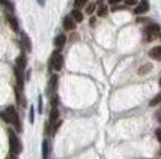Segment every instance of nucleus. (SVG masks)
Segmentation results:
<instances>
[{"label": "nucleus", "instance_id": "1", "mask_svg": "<svg viewBox=\"0 0 161 159\" xmlns=\"http://www.w3.org/2000/svg\"><path fill=\"white\" fill-rule=\"evenodd\" d=\"M0 116H2V119H3L5 122L14 125L17 131H21V122H20V117H18V113L15 111V107H12V105L8 107L6 111H5L3 114H0Z\"/></svg>", "mask_w": 161, "mask_h": 159}, {"label": "nucleus", "instance_id": "2", "mask_svg": "<svg viewBox=\"0 0 161 159\" xmlns=\"http://www.w3.org/2000/svg\"><path fill=\"white\" fill-rule=\"evenodd\" d=\"M8 137H9V150H11V155H12V156H17V155L21 153V150H23L20 140H18V137L15 135V132L12 131V129L8 131Z\"/></svg>", "mask_w": 161, "mask_h": 159}, {"label": "nucleus", "instance_id": "3", "mask_svg": "<svg viewBox=\"0 0 161 159\" xmlns=\"http://www.w3.org/2000/svg\"><path fill=\"white\" fill-rule=\"evenodd\" d=\"M48 66H50V69H53V71H60L63 68V56L60 54V51H59V50L54 51V53L51 54L50 62H48Z\"/></svg>", "mask_w": 161, "mask_h": 159}, {"label": "nucleus", "instance_id": "4", "mask_svg": "<svg viewBox=\"0 0 161 159\" xmlns=\"http://www.w3.org/2000/svg\"><path fill=\"white\" fill-rule=\"evenodd\" d=\"M160 26L158 24H149L146 29H145V39L146 41H154L160 36Z\"/></svg>", "mask_w": 161, "mask_h": 159}, {"label": "nucleus", "instance_id": "5", "mask_svg": "<svg viewBox=\"0 0 161 159\" xmlns=\"http://www.w3.org/2000/svg\"><path fill=\"white\" fill-rule=\"evenodd\" d=\"M147 11H149V0H142L140 3L136 6V9H134V14L140 15V14L147 12Z\"/></svg>", "mask_w": 161, "mask_h": 159}, {"label": "nucleus", "instance_id": "6", "mask_svg": "<svg viewBox=\"0 0 161 159\" xmlns=\"http://www.w3.org/2000/svg\"><path fill=\"white\" fill-rule=\"evenodd\" d=\"M59 110H57V107H51V111H50V120L48 123L50 126H53V125H56L59 120Z\"/></svg>", "mask_w": 161, "mask_h": 159}, {"label": "nucleus", "instance_id": "7", "mask_svg": "<svg viewBox=\"0 0 161 159\" xmlns=\"http://www.w3.org/2000/svg\"><path fill=\"white\" fill-rule=\"evenodd\" d=\"M63 29L68 30V32L74 30V29H75V21L72 20L71 17H65V18H63Z\"/></svg>", "mask_w": 161, "mask_h": 159}, {"label": "nucleus", "instance_id": "8", "mask_svg": "<svg viewBox=\"0 0 161 159\" xmlns=\"http://www.w3.org/2000/svg\"><path fill=\"white\" fill-rule=\"evenodd\" d=\"M57 81H59L57 75H51V78H50V83H48V95H50V96H51V95H53V93L56 92Z\"/></svg>", "mask_w": 161, "mask_h": 159}, {"label": "nucleus", "instance_id": "9", "mask_svg": "<svg viewBox=\"0 0 161 159\" xmlns=\"http://www.w3.org/2000/svg\"><path fill=\"white\" fill-rule=\"evenodd\" d=\"M149 57L154 59V60H160L161 62V45L158 47H154V48L149 51Z\"/></svg>", "mask_w": 161, "mask_h": 159}, {"label": "nucleus", "instance_id": "10", "mask_svg": "<svg viewBox=\"0 0 161 159\" xmlns=\"http://www.w3.org/2000/svg\"><path fill=\"white\" fill-rule=\"evenodd\" d=\"M21 42H23V48L24 51H32V44H30V39H29V36L26 33H21Z\"/></svg>", "mask_w": 161, "mask_h": 159}, {"label": "nucleus", "instance_id": "11", "mask_svg": "<svg viewBox=\"0 0 161 159\" xmlns=\"http://www.w3.org/2000/svg\"><path fill=\"white\" fill-rule=\"evenodd\" d=\"M15 68H18L21 72L26 69V56L24 54H21L20 57L17 59V65H15Z\"/></svg>", "mask_w": 161, "mask_h": 159}, {"label": "nucleus", "instance_id": "12", "mask_svg": "<svg viewBox=\"0 0 161 159\" xmlns=\"http://www.w3.org/2000/svg\"><path fill=\"white\" fill-rule=\"evenodd\" d=\"M15 96H17V102H18L21 107H26V99H24V96H23V90L15 87Z\"/></svg>", "mask_w": 161, "mask_h": 159}, {"label": "nucleus", "instance_id": "13", "mask_svg": "<svg viewBox=\"0 0 161 159\" xmlns=\"http://www.w3.org/2000/svg\"><path fill=\"white\" fill-rule=\"evenodd\" d=\"M65 42H66V36L63 35H57L56 38H54V45H56L57 48H62L63 45H65Z\"/></svg>", "mask_w": 161, "mask_h": 159}, {"label": "nucleus", "instance_id": "14", "mask_svg": "<svg viewBox=\"0 0 161 159\" xmlns=\"http://www.w3.org/2000/svg\"><path fill=\"white\" fill-rule=\"evenodd\" d=\"M71 18L75 21V23H81V21H83V14L80 12V9H74V11L71 12Z\"/></svg>", "mask_w": 161, "mask_h": 159}, {"label": "nucleus", "instance_id": "15", "mask_svg": "<svg viewBox=\"0 0 161 159\" xmlns=\"http://www.w3.org/2000/svg\"><path fill=\"white\" fill-rule=\"evenodd\" d=\"M6 20H8V23H9V26L12 27V30L18 32V21H17V18H15V17H12V15H8Z\"/></svg>", "mask_w": 161, "mask_h": 159}, {"label": "nucleus", "instance_id": "16", "mask_svg": "<svg viewBox=\"0 0 161 159\" xmlns=\"http://www.w3.org/2000/svg\"><path fill=\"white\" fill-rule=\"evenodd\" d=\"M48 153H50L48 141L44 140V141H42V159H48Z\"/></svg>", "mask_w": 161, "mask_h": 159}, {"label": "nucleus", "instance_id": "17", "mask_svg": "<svg viewBox=\"0 0 161 159\" xmlns=\"http://www.w3.org/2000/svg\"><path fill=\"white\" fill-rule=\"evenodd\" d=\"M151 69H152V65H151V63H146V65L140 66V69H139V75H145V74H147Z\"/></svg>", "mask_w": 161, "mask_h": 159}, {"label": "nucleus", "instance_id": "18", "mask_svg": "<svg viewBox=\"0 0 161 159\" xmlns=\"http://www.w3.org/2000/svg\"><path fill=\"white\" fill-rule=\"evenodd\" d=\"M158 104H161V92L154 98V99H152V101H151V102H149L151 107H155V105H158Z\"/></svg>", "mask_w": 161, "mask_h": 159}, {"label": "nucleus", "instance_id": "19", "mask_svg": "<svg viewBox=\"0 0 161 159\" xmlns=\"http://www.w3.org/2000/svg\"><path fill=\"white\" fill-rule=\"evenodd\" d=\"M86 3H87V0H74V8H75V9H80V8H83Z\"/></svg>", "mask_w": 161, "mask_h": 159}, {"label": "nucleus", "instance_id": "20", "mask_svg": "<svg viewBox=\"0 0 161 159\" xmlns=\"http://www.w3.org/2000/svg\"><path fill=\"white\" fill-rule=\"evenodd\" d=\"M98 15L99 17H105L107 15V6H104V5H101L98 9Z\"/></svg>", "mask_w": 161, "mask_h": 159}, {"label": "nucleus", "instance_id": "21", "mask_svg": "<svg viewBox=\"0 0 161 159\" xmlns=\"http://www.w3.org/2000/svg\"><path fill=\"white\" fill-rule=\"evenodd\" d=\"M29 122H30V123L35 122V110H33V107H32L30 111H29Z\"/></svg>", "mask_w": 161, "mask_h": 159}, {"label": "nucleus", "instance_id": "22", "mask_svg": "<svg viewBox=\"0 0 161 159\" xmlns=\"http://www.w3.org/2000/svg\"><path fill=\"white\" fill-rule=\"evenodd\" d=\"M0 5H2V6H6L9 11H12V9H14V8H12V5H11L8 0H0Z\"/></svg>", "mask_w": 161, "mask_h": 159}, {"label": "nucleus", "instance_id": "23", "mask_svg": "<svg viewBox=\"0 0 161 159\" xmlns=\"http://www.w3.org/2000/svg\"><path fill=\"white\" fill-rule=\"evenodd\" d=\"M93 11H95V5H93V3H89V5H87V8H86V14L91 15Z\"/></svg>", "mask_w": 161, "mask_h": 159}, {"label": "nucleus", "instance_id": "24", "mask_svg": "<svg viewBox=\"0 0 161 159\" xmlns=\"http://www.w3.org/2000/svg\"><path fill=\"white\" fill-rule=\"evenodd\" d=\"M38 111L42 113V98L41 96H39V99H38Z\"/></svg>", "mask_w": 161, "mask_h": 159}, {"label": "nucleus", "instance_id": "25", "mask_svg": "<svg viewBox=\"0 0 161 159\" xmlns=\"http://www.w3.org/2000/svg\"><path fill=\"white\" fill-rule=\"evenodd\" d=\"M155 135H157V140L161 143V129H157V131H155Z\"/></svg>", "mask_w": 161, "mask_h": 159}, {"label": "nucleus", "instance_id": "26", "mask_svg": "<svg viewBox=\"0 0 161 159\" xmlns=\"http://www.w3.org/2000/svg\"><path fill=\"white\" fill-rule=\"evenodd\" d=\"M112 5H114V3H119V2H122V0H108Z\"/></svg>", "mask_w": 161, "mask_h": 159}, {"label": "nucleus", "instance_id": "27", "mask_svg": "<svg viewBox=\"0 0 161 159\" xmlns=\"http://www.w3.org/2000/svg\"><path fill=\"white\" fill-rule=\"evenodd\" d=\"M36 2H38L41 6H44V5H45V0H36Z\"/></svg>", "mask_w": 161, "mask_h": 159}, {"label": "nucleus", "instance_id": "28", "mask_svg": "<svg viewBox=\"0 0 161 159\" xmlns=\"http://www.w3.org/2000/svg\"><path fill=\"white\" fill-rule=\"evenodd\" d=\"M157 119H158V122H160V123H161V111H160V113H158V114H157Z\"/></svg>", "mask_w": 161, "mask_h": 159}, {"label": "nucleus", "instance_id": "29", "mask_svg": "<svg viewBox=\"0 0 161 159\" xmlns=\"http://www.w3.org/2000/svg\"><path fill=\"white\" fill-rule=\"evenodd\" d=\"M126 5H134V0H126Z\"/></svg>", "mask_w": 161, "mask_h": 159}, {"label": "nucleus", "instance_id": "30", "mask_svg": "<svg viewBox=\"0 0 161 159\" xmlns=\"http://www.w3.org/2000/svg\"><path fill=\"white\" fill-rule=\"evenodd\" d=\"M160 87H161V78H160Z\"/></svg>", "mask_w": 161, "mask_h": 159}, {"label": "nucleus", "instance_id": "31", "mask_svg": "<svg viewBox=\"0 0 161 159\" xmlns=\"http://www.w3.org/2000/svg\"><path fill=\"white\" fill-rule=\"evenodd\" d=\"M160 155H161V152H160Z\"/></svg>", "mask_w": 161, "mask_h": 159}]
</instances>
